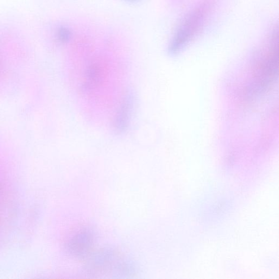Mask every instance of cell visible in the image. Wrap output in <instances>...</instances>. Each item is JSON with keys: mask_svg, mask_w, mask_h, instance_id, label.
Segmentation results:
<instances>
[{"mask_svg": "<svg viewBox=\"0 0 279 279\" xmlns=\"http://www.w3.org/2000/svg\"><path fill=\"white\" fill-rule=\"evenodd\" d=\"M199 18L198 15L190 17L177 32L169 47L170 54H176L186 46L194 34Z\"/></svg>", "mask_w": 279, "mask_h": 279, "instance_id": "3", "label": "cell"}, {"mask_svg": "<svg viewBox=\"0 0 279 279\" xmlns=\"http://www.w3.org/2000/svg\"><path fill=\"white\" fill-rule=\"evenodd\" d=\"M117 255L115 252L111 249H103L94 253L87 264V269L88 271L93 273H99L112 269L115 267L118 270L130 271V264L126 263L117 262Z\"/></svg>", "mask_w": 279, "mask_h": 279, "instance_id": "1", "label": "cell"}, {"mask_svg": "<svg viewBox=\"0 0 279 279\" xmlns=\"http://www.w3.org/2000/svg\"><path fill=\"white\" fill-rule=\"evenodd\" d=\"M126 1H128V2H135V1H136V0H126Z\"/></svg>", "mask_w": 279, "mask_h": 279, "instance_id": "6", "label": "cell"}, {"mask_svg": "<svg viewBox=\"0 0 279 279\" xmlns=\"http://www.w3.org/2000/svg\"><path fill=\"white\" fill-rule=\"evenodd\" d=\"M94 241V234L91 230H82L70 239L66 249L73 256L84 257L90 252Z\"/></svg>", "mask_w": 279, "mask_h": 279, "instance_id": "2", "label": "cell"}, {"mask_svg": "<svg viewBox=\"0 0 279 279\" xmlns=\"http://www.w3.org/2000/svg\"><path fill=\"white\" fill-rule=\"evenodd\" d=\"M135 98L132 93L129 92L123 98L121 104L114 119V128L118 133H122L128 128L130 123L133 109H134Z\"/></svg>", "mask_w": 279, "mask_h": 279, "instance_id": "4", "label": "cell"}, {"mask_svg": "<svg viewBox=\"0 0 279 279\" xmlns=\"http://www.w3.org/2000/svg\"><path fill=\"white\" fill-rule=\"evenodd\" d=\"M71 32L66 28H61L58 31L59 40L62 42H67L71 39Z\"/></svg>", "mask_w": 279, "mask_h": 279, "instance_id": "5", "label": "cell"}]
</instances>
